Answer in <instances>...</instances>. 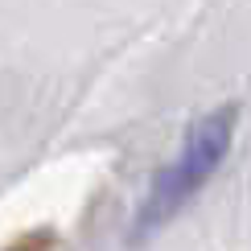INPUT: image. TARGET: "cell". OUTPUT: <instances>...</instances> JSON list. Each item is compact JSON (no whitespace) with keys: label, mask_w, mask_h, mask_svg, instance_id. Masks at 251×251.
I'll use <instances>...</instances> for the list:
<instances>
[{"label":"cell","mask_w":251,"mask_h":251,"mask_svg":"<svg viewBox=\"0 0 251 251\" xmlns=\"http://www.w3.org/2000/svg\"><path fill=\"white\" fill-rule=\"evenodd\" d=\"M46 243H50V235H29V239H21V243L8 247V251H41Z\"/></svg>","instance_id":"7a4b0ae2"},{"label":"cell","mask_w":251,"mask_h":251,"mask_svg":"<svg viewBox=\"0 0 251 251\" xmlns=\"http://www.w3.org/2000/svg\"><path fill=\"white\" fill-rule=\"evenodd\" d=\"M231 132H235V107H218V111H210V116H202L194 124L181 156L156 173L152 190L144 198L140 214H136L132 239H144V235L161 231V226L210 181V173L223 165L226 149H231Z\"/></svg>","instance_id":"6da1fadb"}]
</instances>
